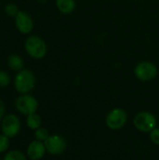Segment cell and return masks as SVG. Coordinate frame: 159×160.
I'll return each mask as SVG.
<instances>
[{
    "label": "cell",
    "instance_id": "14",
    "mask_svg": "<svg viewBox=\"0 0 159 160\" xmlns=\"http://www.w3.org/2000/svg\"><path fill=\"white\" fill-rule=\"evenodd\" d=\"M4 160H26V157L21 151L13 150L5 156Z\"/></svg>",
    "mask_w": 159,
    "mask_h": 160
},
{
    "label": "cell",
    "instance_id": "19",
    "mask_svg": "<svg viewBox=\"0 0 159 160\" xmlns=\"http://www.w3.org/2000/svg\"><path fill=\"white\" fill-rule=\"evenodd\" d=\"M150 140L151 142L156 144V145H159V128H154L151 132H150Z\"/></svg>",
    "mask_w": 159,
    "mask_h": 160
},
{
    "label": "cell",
    "instance_id": "11",
    "mask_svg": "<svg viewBox=\"0 0 159 160\" xmlns=\"http://www.w3.org/2000/svg\"><path fill=\"white\" fill-rule=\"evenodd\" d=\"M56 7L64 14L71 13L76 8L75 0H56Z\"/></svg>",
    "mask_w": 159,
    "mask_h": 160
},
{
    "label": "cell",
    "instance_id": "13",
    "mask_svg": "<svg viewBox=\"0 0 159 160\" xmlns=\"http://www.w3.org/2000/svg\"><path fill=\"white\" fill-rule=\"evenodd\" d=\"M26 125L29 128L31 129H37L40 128L41 126V118L38 114L37 113H32V114H29L27 115V118H26Z\"/></svg>",
    "mask_w": 159,
    "mask_h": 160
},
{
    "label": "cell",
    "instance_id": "15",
    "mask_svg": "<svg viewBox=\"0 0 159 160\" xmlns=\"http://www.w3.org/2000/svg\"><path fill=\"white\" fill-rule=\"evenodd\" d=\"M49 132L46 128H39L35 130V138L37 141H39V142H45L48 138H49Z\"/></svg>",
    "mask_w": 159,
    "mask_h": 160
},
{
    "label": "cell",
    "instance_id": "18",
    "mask_svg": "<svg viewBox=\"0 0 159 160\" xmlns=\"http://www.w3.org/2000/svg\"><path fill=\"white\" fill-rule=\"evenodd\" d=\"M5 11L6 13L8 15V16H16L18 13H19V9H18V7L14 4H8L6 6L5 8Z\"/></svg>",
    "mask_w": 159,
    "mask_h": 160
},
{
    "label": "cell",
    "instance_id": "17",
    "mask_svg": "<svg viewBox=\"0 0 159 160\" xmlns=\"http://www.w3.org/2000/svg\"><path fill=\"white\" fill-rule=\"evenodd\" d=\"M9 147V141L8 137L3 135H0V153H4L5 151L7 150Z\"/></svg>",
    "mask_w": 159,
    "mask_h": 160
},
{
    "label": "cell",
    "instance_id": "7",
    "mask_svg": "<svg viewBox=\"0 0 159 160\" xmlns=\"http://www.w3.org/2000/svg\"><path fill=\"white\" fill-rule=\"evenodd\" d=\"M1 129L3 134L8 138L17 136L21 129L20 119L14 114H8L5 116L2 120Z\"/></svg>",
    "mask_w": 159,
    "mask_h": 160
},
{
    "label": "cell",
    "instance_id": "1",
    "mask_svg": "<svg viewBox=\"0 0 159 160\" xmlns=\"http://www.w3.org/2000/svg\"><path fill=\"white\" fill-rule=\"evenodd\" d=\"M36 84V78L34 73L29 69H22L18 72L14 79V86L17 92L21 94H27L34 89Z\"/></svg>",
    "mask_w": 159,
    "mask_h": 160
},
{
    "label": "cell",
    "instance_id": "10",
    "mask_svg": "<svg viewBox=\"0 0 159 160\" xmlns=\"http://www.w3.org/2000/svg\"><path fill=\"white\" fill-rule=\"evenodd\" d=\"M46 147L43 142L33 141L27 147V157L31 160L41 159L46 153Z\"/></svg>",
    "mask_w": 159,
    "mask_h": 160
},
{
    "label": "cell",
    "instance_id": "5",
    "mask_svg": "<svg viewBox=\"0 0 159 160\" xmlns=\"http://www.w3.org/2000/svg\"><path fill=\"white\" fill-rule=\"evenodd\" d=\"M157 73L158 69L157 66L148 61L139 63L134 69V74L136 78L142 82H149L154 80L157 76Z\"/></svg>",
    "mask_w": 159,
    "mask_h": 160
},
{
    "label": "cell",
    "instance_id": "9",
    "mask_svg": "<svg viewBox=\"0 0 159 160\" xmlns=\"http://www.w3.org/2000/svg\"><path fill=\"white\" fill-rule=\"evenodd\" d=\"M15 24L17 29L22 34L30 33L34 27L32 18L24 11H19V13L15 16Z\"/></svg>",
    "mask_w": 159,
    "mask_h": 160
},
{
    "label": "cell",
    "instance_id": "20",
    "mask_svg": "<svg viewBox=\"0 0 159 160\" xmlns=\"http://www.w3.org/2000/svg\"><path fill=\"white\" fill-rule=\"evenodd\" d=\"M4 113H5V104L3 103L2 100H0V121L3 119Z\"/></svg>",
    "mask_w": 159,
    "mask_h": 160
},
{
    "label": "cell",
    "instance_id": "3",
    "mask_svg": "<svg viewBox=\"0 0 159 160\" xmlns=\"http://www.w3.org/2000/svg\"><path fill=\"white\" fill-rule=\"evenodd\" d=\"M157 117L149 112H141L133 119V125L141 132L150 133L157 128Z\"/></svg>",
    "mask_w": 159,
    "mask_h": 160
},
{
    "label": "cell",
    "instance_id": "16",
    "mask_svg": "<svg viewBox=\"0 0 159 160\" xmlns=\"http://www.w3.org/2000/svg\"><path fill=\"white\" fill-rule=\"evenodd\" d=\"M10 82V77L7 72L0 70V87H6Z\"/></svg>",
    "mask_w": 159,
    "mask_h": 160
},
{
    "label": "cell",
    "instance_id": "4",
    "mask_svg": "<svg viewBox=\"0 0 159 160\" xmlns=\"http://www.w3.org/2000/svg\"><path fill=\"white\" fill-rule=\"evenodd\" d=\"M105 122L110 129L119 130L126 126L127 122V113L124 109L115 108L107 114Z\"/></svg>",
    "mask_w": 159,
    "mask_h": 160
},
{
    "label": "cell",
    "instance_id": "2",
    "mask_svg": "<svg viewBox=\"0 0 159 160\" xmlns=\"http://www.w3.org/2000/svg\"><path fill=\"white\" fill-rule=\"evenodd\" d=\"M24 47L27 53L35 59H41L47 53L46 43L41 38L37 36H31L27 38Z\"/></svg>",
    "mask_w": 159,
    "mask_h": 160
},
{
    "label": "cell",
    "instance_id": "6",
    "mask_svg": "<svg viewBox=\"0 0 159 160\" xmlns=\"http://www.w3.org/2000/svg\"><path fill=\"white\" fill-rule=\"evenodd\" d=\"M15 107L17 111L21 113L29 115L32 113H36L38 107V102L34 97L27 94H22V96L17 98L15 101Z\"/></svg>",
    "mask_w": 159,
    "mask_h": 160
},
{
    "label": "cell",
    "instance_id": "12",
    "mask_svg": "<svg viewBox=\"0 0 159 160\" xmlns=\"http://www.w3.org/2000/svg\"><path fill=\"white\" fill-rule=\"evenodd\" d=\"M7 65L10 69L15 71H21L23 68V60L21 56L17 54H11L7 59Z\"/></svg>",
    "mask_w": 159,
    "mask_h": 160
},
{
    "label": "cell",
    "instance_id": "8",
    "mask_svg": "<svg viewBox=\"0 0 159 160\" xmlns=\"http://www.w3.org/2000/svg\"><path fill=\"white\" fill-rule=\"evenodd\" d=\"M46 150L52 156H59L67 149V142L60 135H51L44 142Z\"/></svg>",
    "mask_w": 159,
    "mask_h": 160
}]
</instances>
